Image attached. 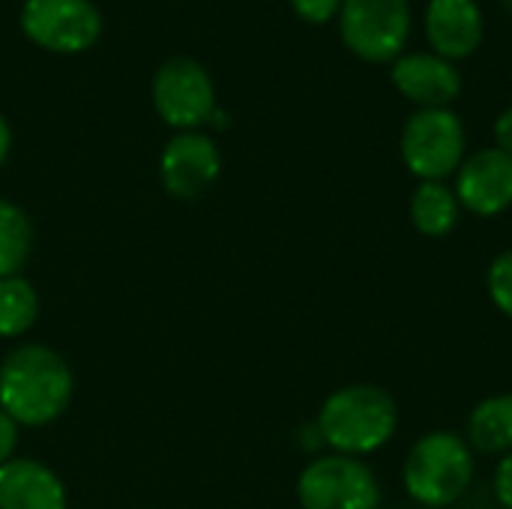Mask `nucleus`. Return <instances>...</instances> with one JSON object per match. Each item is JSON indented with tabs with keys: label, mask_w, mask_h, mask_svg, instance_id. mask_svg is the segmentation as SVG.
Returning <instances> with one entry per match:
<instances>
[{
	"label": "nucleus",
	"mask_w": 512,
	"mask_h": 509,
	"mask_svg": "<svg viewBox=\"0 0 512 509\" xmlns=\"http://www.w3.org/2000/svg\"><path fill=\"white\" fill-rule=\"evenodd\" d=\"M75 378L48 345H18L0 363V411L18 426H48L69 408Z\"/></svg>",
	"instance_id": "obj_1"
},
{
	"label": "nucleus",
	"mask_w": 512,
	"mask_h": 509,
	"mask_svg": "<svg viewBox=\"0 0 512 509\" xmlns=\"http://www.w3.org/2000/svg\"><path fill=\"white\" fill-rule=\"evenodd\" d=\"M315 429L333 453L372 456L396 435L399 405L378 384H348L324 399Z\"/></svg>",
	"instance_id": "obj_2"
},
{
	"label": "nucleus",
	"mask_w": 512,
	"mask_h": 509,
	"mask_svg": "<svg viewBox=\"0 0 512 509\" xmlns=\"http://www.w3.org/2000/svg\"><path fill=\"white\" fill-rule=\"evenodd\" d=\"M474 480V450L465 435L438 429L414 441L402 465V483L411 501L423 507L456 504Z\"/></svg>",
	"instance_id": "obj_3"
},
{
	"label": "nucleus",
	"mask_w": 512,
	"mask_h": 509,
	"mask_svg": "<svg viewBox=\"0 0 512 509\" xmlns=\"http://www.w3.org/2000/svg\"><path fill=\"white\" fill-rule=\"evenodd\" d=\"M465 123L450 108H420L408 117L399 138L405 168L423 180H447L465 162Z\"/></svg>",
	"instance_id": "obj_4"
},
{
	"label": "nucleus",
	"mask_w": 512,
	"mask_h": 509,
	"mask_svg": "<svg viewBox=\"0 0 512 509\" xmlns=\"http://www.w3.org/2000/svg\"><path fill=\"white\" fill-rule=\"evenodd\" d=\"M297 501L303 509H381V483L363 459L327 453L300 471Z\"/></svg>",
	"instance_id": "obj_5"
},
{
	"label": "nucleus",
	"mask_w": 512,
	"mask_h": 509,
	"mask_svg": "<svg viewBox=\"0 0 512 509\" xmlns=\"http://www.w3.org/2000/svg\"><path fill=\"white\" fill-rule=\"evenodd\" d=\"M339 30L348 51L366 63H390L402 57L411 33L408 0H342Z\"/></svg>",
	"instance_id": "obj_6"
},
{
	"label": "nucleus",
	"mask_w": 512,
	"mask_h": 509,
	"mask_svg": "<svg viewBox=\"0 0 512 509\" xmlns=\"http://www.w3.org/2000/svg\"><path fill=\"white\" fill-rule=\"evenodd\" d=\"M153 105L159 117L180 129L195 132L216 111V87L207 69L192 57H171L153 78Z\"/></svg>",
	"instance_id": "obj_7"
},
{
	"label": "nucleus",
	"mask_w": 512,
	"mask_h": 509,
	"mask_svg": "<svg viewBox=\"0 0 512 509\" xmlns=\"http://www.w3.org/2000/svg\"><path fill=\"white\" fill-rule=\"evenodd\" d=\"M21 30L39 48L78 54L99 39L102 15L90 0H27L21 9Z\"/></svg>",
	"instance_id": "obj_8"
},
{
	"label": "nucleus",
	"mask_w": 512,
	"mask_h": 509,
	"mask_svg": "<svg viewBox=\"0 0 512 509\" xmlns=\"http://www.w3.org/2000/svg\"><path fill=\"white\" fill-rule=\"evenodd\" d=\"M456 198L462 210L492 219L512 207V156L498 147H483L456 171Z\"/></svg>",
	"instance_id": "obj_9"
},
{
	"label": "nucleus",
	"mask_w": 512,
	"mask_h": 509,
	"mask_svg": "<svg viewBox=\"0 0 512 509\" xmlns=\"http://www.w3.org/2000/svg\"><path fill=\"white\" fill-rule=\"evenodd\" d=\"M222 156L210 135L201 132H180L174 135L159 159V177L168 195L180 201L201 198L219 177Z\"/></svg>",
	"instance_id": "obj_10"
},
{
	"label": "nucleus",
	"mask_w": 512,
	"mask_h": 509,
	"mask_svg": "<svg viewBox=\"0 0 512 509\" xmlns=\"http://www.w3.org/2000/svg\"><path fill=\"white\" fill-rule=\"evenodd\" d=\"M393 87L420 108H450L462 93V72L441 54H402L393 63Z\"/></svg>",
	"instance_id": "obj_11"
},
{
	"label": "nucleus",
	"mask_w": 512,
	"mask_h": 509,
	"mask_svg": "<svg viewBox=\"0 0 512 509\" xmlns=\"http://www.w3.org/2000/svg\"><path fill=\"white\" fill-rule=\"evenodd\" d=\"M483 12L477 0H429L426 6V36L435 54L447 60H462L483 42Z\"/></svg>",
	"instance_id": "obj_12"
},
{
	"label": "nucleus",
	"mask_w": 512,
	"mask_h": 509,
	"mask_svg": "<svg viewBox=\"0 0 512 509\" xmlns=\"http://www.w3.org/2000/svg\"><path fill=\"white\" fill-rule=\"evenodd\" d=\"M0 509H66V486L36 459H9L0 468Z\"/></svg>",
	"instance_id": "obj_13"
},
{
	"label": "nucleus",
	"mask_w": 512,
	"mask_h": 509,
	"mask_svg": "<svg viewBox=\"0 0 512 509\" xmlns=\"http://www.w3.org/2000/svg\"><path fill=\"white\" fill-rule=\"evenodd\" d=\"M465 441L483 456L512 453V393H498L474 405L465 423Z\"/></svg>",
	"instance_id": "obj_14"
},
{
	"label": "nucleus",
	"mask_w": 512,
	"mask_h": 509,
	"mask_svg": "<svg viewBox=\"0 0 512 509\" xmlns=\"http://www.w3.org/2000/svg\"><path fill=\"white\" fill-rule=\"evenodd\" d=\"M411 225L423 237H447L459 225L462 204L444 180H423L411 195Z\"/></svg>",
	"instance_id": "obj_15"
},
{
	"label": "nucleus",
	"mask_w": 512,
	"mask_h": 509,
	"mask_svg": "<svg viewBox=\"0 0 512 509\" xmlns=\"http://www.w3.org/2000/svg\"><path fill=\"white\" fill-rule=\"evenodd\" d=\"M39 318V294L36 288L18 273L0 279V339L24 336Z\"/></svg>",
	"instance_id": "obj_16"
},
{
	"label": "nucleus",
	"mask_w": 512,
	"mask_h": 509,
	"mask_svg": "<svg viewBox=\"0 0 512 509\" xmlns=\"http://www.w3.org/2000/svg\"><path fill=\"white\" fill-rule=\"evenodd\" d=\"M33 249V225L27 213L0 198V279L18 276Z\"/></svg>",
	"instance_id": "obj_17"
},
{
	"label": "nucleus",
	"mask_w": 512,
	"mask_h": 509,
	"mask_svg": "<svg viewBox=\"0 0 512 509\" xmlns=\"http://www.w3.org/2000/svg\"><path fill=\"white\" fill-rule=\"evenodd\" d=\"M486 288H489V297H492L495 309L512 321V249L501 252L492 261L489 276H486Z\"/></svg>",
	"instance_id": "obj_18"
},
{
	"label": "nucleus",
	"mask_w": 512,
	"mask_h": 509,
	"mask_svg": "<svg viewBox=\"0 0 512 509\" xmlns=\"http://www.w3.org/2000/svg\"><path fill=\"white\" fill-rule=\"evenodd\" d=\"M291 9L309 24H327L333 15H339L342 0H291Z\"/></svg>",
	"instance_id": "obj_19"
},
{
	"label": "nucleus",
	"mask_w": 512,
	"mask_h": 509,
	"mask_svg": "<svg viewBox=\"0 0 512 509\" xmlns=\"http://www.w3.org/2000/svg\"><path fill=\"white\" fill-rule=\"evenodd\" d=\"M492 492L501 509H512V453L501 456L495 477H492Z\"/></svg>",
	"instance_id": "obj_20"
},
{
	"label": "nucleus",
	"mask_w": 512,
	"mask_h": 509,
	"mask_svg": "<svg viewBox=\"0 0 512 509\" xmlns=\"http://www.w3.org/2000/svg\"><path fill=\"white\" fill-rule=\"evenodd\" d=\"M15 447H18V423L0 411V468L15 459Z\"/></svg>",
	"instance_id": "obj_21"
},
{
	"label": "nucleus",
	"mask_w": 512,
	"mask_h": 509,
	"mask_svg": "<svg viewBox=\"0 0 512 509\" xmlns=\"http://www.w3.org/2000/svg\"><path fill=\"white\" fill-rule=\"evenodd\" d=\"M495 147L512 156V105L504 108L495 120Z\"/></svg>",
	"instance_id": "obj_22"
},
{
	"label": "nucleus",
	"mask_w": 512,
	"mask_h": 509,
	"mask_svg": "<svg viewBox=\"0 0 512 509\" xmlns=\"http://www.w3.org/2000/svg\"><path fill=\"white\" fill-rule=\"evenodd\" d=\"M9 147H12V132H9V123H6L3 114H0V165H3L6 156H9Z\"/></svg>",
	"instance_id": "obj_23"
},
{
	"label": "nucleus",
	"mask_w": 512,
	"mask_h": 509,
	"mask_svg": "<svg viewBox=\"0 0 512 509\" xmlns=\"http://www.w3.org/2000/svg\"><path fill=\"white\" fill-rule=\"evenodd\" d=\"M507 6H510V9H512V0H507Z\"/></svg>",
	"instance_id": "obj_24"
}]
</instances>
